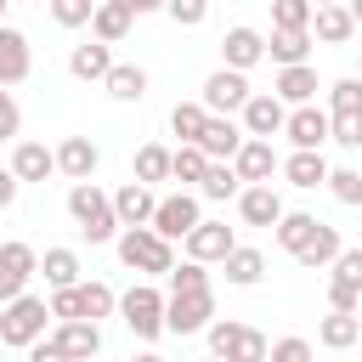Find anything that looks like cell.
Returning <instances> with one entry per match:
<instances>
[{
  "mask_svg": "<svg viewBox=\"0 0 362 362\" xmlns=\"http://www.w3.org/2000/svg\"><path fill=\"white\" fill-rule=\"evenodd\" d=\"M68 215H74V226L90 238V243H113L124 226H119V215H113V198L96 187V181H74L68 187Z\"/></svg>",
  "mask_w": 362,
  "mask_h": 362,
  "instance_id": "obj_1",
  "label": "cell"
},
{
  "mask_svg": "<svg viewBox=\"0 0 362 362\" xmlns=\"http://www.w3.org/2000/svg\"><path fill=\"white\" fill-rule=\"evenodd\" d=\"M113 243H119V260L130 272H147V277H170L175 272V243L158 238L153 226H124Z\"/></svg>",
  "mask_w": 362,
  "mask_h": 362,
  "instance_id": "obj_2",
  "label": "cell"
},
{
  "mask_svg": "<svg viewBox=\"0 0 362 362\" xmlns=\"http://www.w3.org/2000/svg\"><path fill=\"white\" fill-rule=\"evenodd\" d=\"M328 119H334V141L345 153H362V79L356 74L328 85Z\"/></svg>",
  "mask_w": 362,
  "mask_h": 362,
  "instance_id": "obj_3",
  "label": "cell"
},
{
  "mask_svg": "<svg viewBox=\"0 0 362 362\" xmlns=\"http://www.w3.org/2000/svg\"><path fill=\"white\" fill-rule=\"evenodd\" d=\"M45 317H51V305L40 294H17L11 305H0V345H17V351L40 345L45 339Z\"/></svg>",
  "mask_w": 362,
  "mask_h": 362,
  "instance_id": "obj_4",
  "label": "cell"
},
{
  "mask_svg": "<svg viewBox=\"0 0 362 362\" xmlns=\"http://www.w3.org/2000/svg\"><path fill=\"white\" fill-rule=\"evenodd\" d=\"M164 300H170V294H158L153 283H136V288L119 300L124 328H130L136 339H158V334H164Z\"/></svg>",
  "mask_w": 362,
  "mask_h": 362,
  "instance_id": "obj_5",
  "label": "cell"
},
{
  "mask_svg": "<svg viewBox=\"0 0 362 362\" xmlns=\"http://www.w3.org/2000/svg\"><path fill=\"white\" fill-rule=\"evenodd\" d=\"M215 322V288H187L164 300V334H198Z\"/></svg>",
  "mask_w": 362,
  "mask_h": 362,
  "instance_id": "obj_6",
  "label": "cell"
},
{
  "mask_svg": "<svg viewBox=\"0 0 362 362\" xmlns=\"http://www.w3.org/2000/svg\"><path fill=\"white\" fill-rule=\"evenodd\" d=\"M249 96H255V90H249V74H238V68H215V74L204 79V96H198V102H204L209 113H226V119H232V113L249 107Z\"/></svg>",
  "mask_w": 362,
  "mask_h": 362,
  "instance_id": "obj_7",
  "label": "cell"
},
{
  "mask_svg": "<svg viewBox=\"0 0 362 362\" xmlns=\"http://www.w3.org/2000/svg\"><path fill=\"white\" fill-rule=\"evenodd\" d=\"M283 136L294 141V153H322V141H334V119H328L317 102H305V107H294V113H288Z\"/></svg>",
  "mask_w": 362,
  "mask_h": 362,
  "instance_id": "obj_8",
  "label": "cell"
},
{
  "mask_svg": "<svg viewBox=\"0 0 362 362\" xmlns=\"http://www.w3.org/2000/svg\"><path fill=\"white\" fill-rule=\"evenodd\" d=\"M198 221H204V209H198V198H192V192H170V198H158V209H153V232H158V238H170V243H175V238H187Z\"/></svg>",
  "mask_w": 362,
  "mask_h": 362,
  "instance_id": "obj_9",
  "label": "cell"
},
{
  "mask_svg": "<svg viewBox=\"0 0 362 362\" xmlns=\"http://www.w3.org/2000/svg\"><path fill=\"white\" fill-rule=\"evenodd\" d=\"M34 272H40V255H34L28 243H0V305H11V300L28 288Z\"/></svg>",
  "mask_w": 362,
  "mask_h": 362,
  "instance_id": "obj_10",
  "label": "cell"
},
{
  "mask_svg": "<svg viewBox=\"0 0 362 362\" xmlns=\"http://www.w3.org/2000/svg\"><path fill=\"white\" fill-rule=\"evenodd\" d=\"M187 260H198V266H209V260H226L232 249H238V238H232V226L226 221H198L187 238Z\"/></svg>",
  "mask_w": 362,
  "mask_h": 362,
  "instance_id": "obj_11",
  "label": "cell"
},
{
  "mask_svg": "<svg viewBox=\"0 0 362 362\" xmlns=\"http://www.w3.org/2000/svg\"><path fill=\"white\" fill-rule=\"evenodd\" d=\"M51 351H57L62 362H90V356L102 351V328H96V322H57V328H51Z\"/></svg>",
  "mask_w": 362,
  "mask_h": 362,
  "instance_id": "obj_12",
  "label": "cell"
},
{
  "mask_svg": "<svg viewBox=\"0 0 362 362\" xmlns=\"http://www.w3.org/2000/svg\"><path fill=\"white\" fill-rule=\"evenodd\" d=\"M255 62H266V34L260 28H226V40H221V68H238V74H249Z\"/></svg>",
  "mask_w": 362,
  "mask_h": 362,
  "instance_id": "obj_13",
  "label": "cell"
},
{
  "mask_svg": "<svg viewBox=\"0 0 362 362\" xmlns=\"http://www.w3.org/2000/svg\"><path fill=\"white\" fill-rule=\"evenodd\" d=\"M232 170H238V181H243V187H272V170H283V164H277V153H272V141H260V136H249V141L238 147V158H232Z\"/></svg>",
  "mask_w": 362,
  "mask_h": 362,
  "instance_id": "obj_14",
  "label": "cell"
},
{
  "mask_svg": "<svg viewBox=\"0 0 362 362\" xmlns=\"http://www.w3.org/2000/svg\"><path fill=\"white\" fill-rule=\"evenodd\" d=\"M243 141H249V130H243V124H232L226 113H209V124H204V136H198V147H204L215 164H232Z\"/></svg>",
  "mask_w": 362,
  "mask_h": 362,
  "instance_id": "obj_15",
  "label": "cell"
},
{
  "mask_svg": "<svg viewBox=\"0 0 362 362\" xmlns=\"http://www.w3.org/2000/svg\"><path fill=\"white\" fill-rule=\"evenodd\" d=\"M283 124H288V107H283L272 90H255V96H249V107H243V130H249V136H260V141H272Z\"/></svg>",
  "mask_w": 362,
  "mask_h": 362,
  "instance_id": "obj_16",
  "label": "cell"
},
{
  "mask_svg": "<svg viewBox=\"0 0 362 362\" xmlns=\"http://www.w3.org/2000/svg\"><path fill=\"white\" fill-rule=\"evenodd\" d=\"M96 164H102V147H96L90 136H62V147H57V170H62L68 181H90Z\"/></svg>",
  "mask_w": 362,
  "mask_h": 362,
  "instance_id": "obj_17",
  "label": "cell"
},
{
  "mask_svg": "<svg viewBox=\"0 0 362 362\" xmlns=\"http://www.w3.org/2000/svg\"><path fill=\"white\" fill-rule=\"evenodd\" d=\"M34 74V51L23 28H0V85H23Z\"/></svg>",
  "mask_w": 362,
  "mask_h": 362,
  "instance_id": "obj_18",
  "label": "cell"
},
{
  "mask_svg": "<svg viewBox=\"0 0 362 362\" xmlns=\"http://www.w3.org/2000/svg\"><path fill=\"white\" fill-rule=\"evenodd\" d=\"M153 209H158V198H153V187H141V181H124V187L113 192L119 226H153Z\"/></svg>",
  "mask_w": 362,
  "mask_h": 362,
  "instance_id": "obj_19",
  "label": "cell"
},
{
  "mask_svg": "<svg viewBox=\"0 0 362 362\" xmlns=\"http://www.w3.org/2000/svg\"><path fill=\"white\" fill-rule=\"evenodd\" d=\"M238 215H243L249 226H277L288 209H283V198H277L272 187H243V192H238Z\"/></svg>",
  "mask_w": 362,
  "mask_h": 362,
  "instance_id": "obj_20",
  "label": "cell"
},
{
  "mask_svg": "<svg viewBox=\"0 0 362 362\" xmlns=\"http://www.w3.org/2000/svg\"><path fill=\"white\" fill-rule=\"evenodd\" d=\"M68 74L85 79V85H90V79H107V74H113V51H107L102 40H85V45L68 51Z\"/></svg>",
  "mask_w": 362,
  "mask_h": 362,
  "instance_id": "obj_21",
  "label": "cell"
},
{
  "mask_svg": "<svg viewBox=\"0 0 362 362\" xmlns=\"http://www.w3.org/2000/svg\"><path fill=\"white\" fill-rule=\"evenodd\" d=\"M272 96H277L283 107H305V102L317 96V68H311V62L283 68V74H277V85H272Z\"/></svg>",
  "mask_w": 362,
  "mask_h": 362,
  "instance_id": "obj_22",
  "label": "cell"
},
{
  "mask_svg": "<svg viewBox=\"0 0 362 362\" xmlns=\"http://www.w3.org/2000/svg\"><path fill=\"white\" fill-rule=\"evenodd\" d=\"M11 175H17V181H45V175H57V153H51L45 141H17Z\"/></svg>",
  "mask_w": 362,
  "mask_h": 362,
  "instance_id": "obj_23",
  "label": "cell"
},
{
  "mask_svg": "<svg viewBox=\"0 0 362 362\" xmlns=\"http://www.w3.org/2000/svg\"><path fill=\"white\" fill-rule=\"evenodd\" d=\"M266 57H272V62H283V68H300V62L311 57V28H272Z\"/></svg>",
  "mask_w": 362,
  "mask_h": 362,
  "instance_id": "obj_24",
  "label": "cell"
},
{
  "mask_svg": "<svg viewBox=\"0 0 362 362\" xmlns=\"http://www.w3.org/2000/svg\"><path fill=\"white\" fill-rule=\"evenodd\" d=\"M351 34H356V23H351L345 6H317V11H311V40H322V45H345Z\"/></svg>",
  "mask_w": 362,
  "mask_h": 362,
  "instance_id": "obj_25",
  "label": "cell"
},
{
  "mask_svg": "<svg viewBox=\"0 0 362 362\" xmlns=\"http://www.w3.org/2000/svg\"><path fill=\"white\" fill-rule=\"evenodd\" d=\"M283 175H288V187H300V192L328 187V158H322V153H288V158H283Z\"/></svg>",
  "mask_w": 362,
  "mask_h": 362,
  "instance_id": "obj_26",
  "label": "cell"
},
{
  "mask_svg": "<svg viewBox=\"0 0 362 362\" xmlns=\"http://www.w3.org/2000/svg\"><path fill=\"white\" fill-rule=\"evenodd\" d=\"M221 272H226V283H232V288H255V283L266 277V255H260V249H243V243H238V249H232V255L221 260Z\"/></svg>",
  "mask_w": 362,
  "mask_h": 362,
  "instance_id": "obj_27",
  "label": "cell"
},
{
  "mask_svg": "<svg viewBox=\"0 0 362 362\" xmlns=\"http://www.w3.org/2000/svg\"><path fill=\"white\" fill-rule=\"evenodd\" d=\"M339 255H345V243H339V232H334V226H317V238H311V243H305V249H300L294 260H300L305 272H328V266H334Z\"/></svg>",
  "mask_w": 362,
  "mask_h": 362,
  "instance_id": "obj_28",
  "label": "cell"
},
{
  "mask_svg": "<svg viewBox=\"0 0 362 362\" xmlns=\"http://www.w3.org/2000/svg\"><path fill=\"white\" fill-rule=\"evenodd\" d=\"M130 23H136V17H130L124 6L102 0V6H96V17H90V40H102V45H119V40L130 34Z\"/></svg>",
  "mask_w": 362,
  "mask_h": 362,
  "instance_id": "obj_29",
  "label": "cell"
},
{
  "mask_svg": "<svg viewBox=\"0 0 362 362\" xmlns=\"http://www.w3.org/2000/svg\"><path fill=\"white\" fill-rule=\"evenodd\" d=\"M102 85H107L113 102H141V96H147V68H136V62H113V74H107Z\"/></svg>",
  "mask_w": 362,
  "mask_h": 362,
  "instance_id": "obj_30",
  "label": "cell"
},
{
  "mask_svg": "<svg viewBox=\"0 0 362 362\" xmlns=\"http://www.w3.org/2000/svg\"><path fill=\"white\" fill-rule=\"evenodd\" d=\"M170 147H158V141H147V147H136V170H130V181H141V187H153V181H170Z\"/></svg>",
  "mask_w": 362,
  "mask_h": 362,
  "instance_id": "obj_31",
  "label": "cell"
},
{
  "mask_svg": "<svg viewBox=\"0 0 362 362\" xmlns=\"http://www.w3.org/2000/svg\"><path fill=\"white\" fill-rule=\"evenodd\" d=\"M238 192H243L238 170H232V164H215V158H209V170H204V181H198V198H215V204H226V198H238Z\"/></svg>",
  "mask_w": 362,
  "mask_h": 362,
  "instance_id": "obj_32",
  "label": "cell"
},
{
  "mask_svg": "<svg viewBox=\"0 0 362 362\" xmlns=\"http://www.w3.org/2000/svg\"><path fill=\"white\" fill-rule=\"evenodd\" d=\"M317 226H322L317 215H300V209H288V215L277 221V243H283L288 255H300V249H305V243L317 238Z\"/></svg>",
  "mask_w": 362,
  "mask_h": 362,
  "instance_id": "obj_33",
  "label": "cell"
},
{
  "mask_svg": "<svg viewBox=\"0 0 362 362\" xmlns=\"http://www.w3.org/2000/svg\"><path fill=\"white\" fill-rule=\"evenodd\" d=\"M40 272H45L51 288H79V255H74V249H45Z\"/></svg>",
  "mask_w": 362,
  "mask_h": 362,
  "instance_id": "obj_34",
  "label": "cell"
},
{
  "mask_svg": "<svg viewBox=\"0 0 362 362\" xmlns=\"http://www.w3.org/2000/svg\"><path fill=\"white\" fill-rule=\"evenodd\" d=\"M317 339H322L328 351H345V345H356V339H362V322H356V317H345V311H328V317L317 322Z\"/></svg>",
  "mask_w": 362,
  "mask_h": 362,
  "instance_id": "obj_35",
  "label": "cell"
},
{
  "mask_svg": "<svg viewBox=\"0 0 362 362\" xmlns=\"http://www.w3.org/2000/svg\"><path fill=\"white\" fill-rule=\"evenodd\" d=\"M266 356H272L266 334H260V328H249V322H238V334H232V345H226V356H221V362H266Z\"/></svg>",
  "mask_w": 362,
  "mask_h": 362,
  "instance_id": "obj_36",
  "label": "cell"
},
{
  "mask_svg": "<svg viewBox=\"0 0 362 362\" xmlns=\"http://www.w3.org/2000/svg\"><path fill=\"white\" fill-rule=\"evenodd\" d=\"M204 124H209V107H204V102H175V107H170V130H175L181 141H198Z\"/></svg>",
  "mask_w": 362,
  "mask_h": 362,
  "instance_id": "obj_37",
  "label": "cell"
},
{
  "mask_svg": "<svg viewBox=\"0 0 362 362\" xmlns=\"http://www.w3.org/2000/svg\"><path fill=\"white\" fill-rule=\"evenodd\" d=\"M79 311H85V322H102L119 311V294L107 283H79Z\"/></svg>",
  "mask_w": 362,
  "mask_h": 362,
  "instance_id": "obj_38",
  "label": "cell"
},
{
  "mask_svg": "<svg viewBox=\"0 0 362 362\" xmlns=\"http://www.w3.org/2000/svg\"><path fill=\"white\" fill-rule=\"evenodd\" d=\"M204 170H209V153H204L198 141H181L175 158H170V175H175V181H204Z\"/></svg>",
  "mask_w": 362,
  "mask_h": 362,
  "instance_id": "obj_39",
  "label": "cell"
},
{
  "mask_svg": "<svg viewBox=\"0 0 362 362\" xmlns=\"http://www.w3.org/2000/svg\"><path fill=\"white\" fill-rule=\"evenodd\" d=\"M272 28H311V0H272Z\"/></svg>",
  "mask_w": 362,
  "mask_h": 362,
  "instance_id": "obj_40",
  "label": "cell"
},
{
  "mask_svg": "<svg viewBox=\"0 0 362 362\" xmlns=\"http://www.w3.org/2000/svg\"><path fill=\"white\" fill-rule=\"evenodd\" d=\"M328 283H339V288H356V294H362V249H345V255L328 266Z\"/></svg>",
  "mask_w": 362,
  "mask_h": 362,
  "instance_id": "obj_41",
  "label": "cell"
},
{
  "mask_svg": "<svg viewBox=\"0 0 362 362\" xmlns=\"http://www.w3.org/2000/svg\"><path fill=\"white\" fill-rule=\"evenodd\" d=\"M96 6H102V0H57V6H51V17H57L62 28H85V23L96 17Z\"/></svg>",
  "mask_w": 362,
  "mask_h": 362,
  "instance_id": "obj_42",
  "label": "cell"
},
{
  "mask_svg": "<svg viewBox=\"0 0 362 362\" xmlns=\"http://www.w3.org/2000/svg\"><path fill=\"white\" fill-rule=\"evenodd\" d=\"M328 192H334L339 204H362V175L339 164V170H328Z\"/></svg>",
  "mask_w": 362,
  "mask_h": 362,
  "instance_id": "obj_43",
  "label": "cell"
},
{
  "mask_svg": "<svg viewBox=\"0 0 362 362\" xmlns=\"http://www.w3.org/2000/svg\"><path fill=\"white\" fill-rule=\"evenodd\" d=\"M164 11H170L175 28H198L209 17V0H164Z\"/></svg>",
  "mask_w": 362,
  "mask_h": 362,
  "instance_id": "obj_44",
  "label": "cell"
},
{
  "mask_svg": "<svg viewBox=\"0 0 362 362\" xmlns=\"http://www.w3.org/2000/svg\"><path fill=\"white\" fill-rule=\"evenodd\" d=\"M187 288H209V272H204L198 260H181V266L170 272V294H187Z\"/></svg>",
  "mask_w": 362,
  "mask_h": 362,
  "instance_id": "obj_45",
  "label": "cell"
},
{
  "mask_svg": "<svg viewBox=\"0 0 362 362\" xmlns=\"http://www.w3.org/2000/svg\"><path fill=\"white\" fill-rule=\"evenodd\" d=\"M51 317H57V322H85V311H79V288H51Z\"/></svg>",
  "mask_w": 362,
  "mask_h": 362,
  "instance_id": "obj_46",
  "label": "cell"
},
{
  "mask_svg": "<svg viewBox=\"0 0 362 362\" xmlns=\"http://www.w3.org/2000/svg\"><path fill=\"white\" fill-rule=\"evenodd\" d=\"M266 362H311V339L288 334V339H277V345H272V356H266Z\"/></svg>",
  "mask_w": 362,
  "mask_h": 362,
  "instance_id": "obj_47",
  "label": "cell"
},
{
  "mask_svg": "<svg viewBox=\"0 0 362 362\" xmlns=\"http://www.w3.org/2000/svg\"><path fill=\"white\" fill-rule=\"evenodd\" d=\"M17 130H23V107H17V102H11V90L0 85V141H11Z\"/></svg>",
  "mask_w": 362,
  "mask_h": 362,
  "instance_id": "obj_48",
  "label": "cell"
},
{
  "mask_svg": "<svg viewBox=\"0 0 362 362\" xmlns=\"http://www.w3.org/2000/svg\"><path fill=\"white\" fill-rule=\"evenodd\" d=\"M204 334H209V356H226V345H232V334H238V322H232V317H215V322H209Z\"/></svg>",
  "mask_w": 362,
  "mask_h": 362,
  "instance_id": "obj_49",
  "label": "cell"
},
{
  "mask_svg": "<svg viewBox=\"0 0 362 362\" xmlns=\"http://www.w3.org/2000/svg\"><path fill=\"white\" fill-rule=\"evenodd\" d=\"M356 305H362V294H356V288H339V283H328V311H345V317H356Z\"/></svg>",
  "mask_w": 362,
  "mask_h": 362,
  "instance_id": "obj_50",
  "label": "cell"
},
{
  "mask_svg": "<svg viewBox=\"0 0 362 362\" xmlns=\"http://www.w3.org/2000/svg\"><path fill=\"white\" fill-rule=\"evenodd\" d=\"M17 187H23V181L11 175V164H0V209H11V204H17Z\"/></svg>",
  "mask_w": 362,
  "mask_h": 362,
  "instance_id": "obj_51",
  "label": "cell"
},
{
  "mask_svg": "<svg viewBox=\"0 0 362 362\" xmlns=\"http://www.w3.org/2000/svg\"><path fill=\"white\" fill-rule=\"evenodd\" d=\"M113 6H124L130 17H147V11H164V0H113Z\"/></svg>",
  "mask_w": 362,
  "mask_h": 362,
  "instance_id": "obj_52",
  "label": "cell"
},
{
  "mask_svg": "<svg viewBox=\"0 0 362 362\" xmlns=\"http://www.w3.org/2000/svg\"><path fill=\"white\" fill-rule=\"evenodd\" d=\"M28 362H62V356L51 351V339H40V345H28Z\"/></svg>",
  "mask_w": 362,
  "mask_h": 362,
  "instance_id": "obj_53",
  "label": "cell"
},
{
  "mask_svg": "<svg viewBox=\"0 0 362 362\" xmlns=\"http://www.w3.org/2000/svg\"><path fill=\"white\" fill-rule=\"evenodd\" d=\"M345 11H351V23L362 28V0H345Z\"/></svg>",
  "mask_w": 362,
  "mask_h": 362,
  "instance_id": "obj_54",
  "label": "cell"
},
{
  "mask_svg": "<svg viewBox=\"0 0 362 362\" xmlns=\"http://www.w3.org/2000/svg\"><path fill=\"white\" fill-rule=\"evenodd\" d=\"M130 362H164V356H153V351H141V356H130Z\"/></svg>",
  "mask_w": 362,
  "mask_h": 362,
  "instance_id": "obj_55",
  "label": "cell"
},
{
  "mask_svg": "<svg viewBox=\"0 0 362 362\" xmlns=\"http://www.w3.org/2000/svg\"><path fill=\"white\" fill-rule=\"evenodd\" d=\"M317 6H345V0H311V11H317Z\"/></svg>",
  "mask_w": 362,
  "mask_h": 362,
  "instance_id": "obj_56",
  "label": "cell"
},
{
  "mask_svg": "<svg viewBox=\"0 0 362 362\" xmlns=\"http://www.w3.org/2000/svg\"><path fill=\"white\" fill-rule=\"evenodd\" d=\"M0 28H6V0H0Z\"/></svg>",
  "mask_w": 362,
  "mask_h": 362,
  "instance_id": "obj_57",
  "label": "cell"
},
{
  "mask_svg": "<svg viewBox=\"0 0 362 362\" xmlns=\"http://www.w3.org/2000/svg\"><path fill=\"white\" fill-rule=\"evenodd\" d=\"M209 362H221V356H209Z\"/></svg>",
  "mask_w": 362,
  "mask_h": 362,
  "instance_id": "obj_58",
  "label": "cell"
},
{
  "mask_svg": "<svg viewBox=\"0 0 362 362\" xmlns=\"http://www.w3.org/2000/svg\"><path fill=\"white\" fill-rule=\"evenodd\" d=\"M356 79H362V68H356Z\"/></svg>",
  "mask_w": 362,
  "mask_h": 362,
  "instance_id": "obj_59",
  "label": "cell"
},
{
  "mask_svg": "<svg viewBox=\"0 0 362 362\" xmlns=\"http://www.w3.org/2000/svg\"><path fill=\"white\" fill-rule=\"evenodd\" d=\"M51 6H57V0H51Z\"/></svg>",
  "mask_w": 362,
  "mask_h": 362,
  "instance_id": "obj_60",
  "label": "cell"
}]
</instances>
